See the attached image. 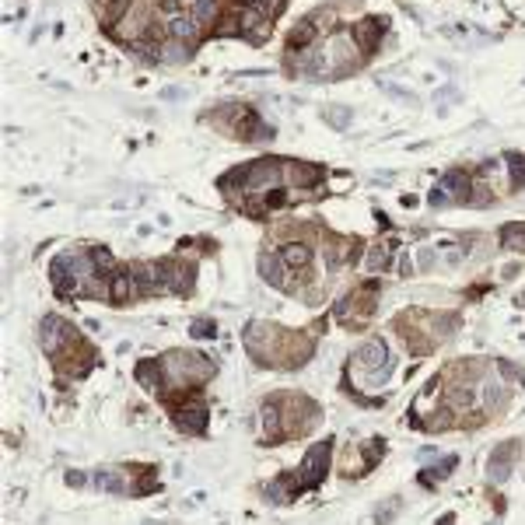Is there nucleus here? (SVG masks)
<instances>
[{
	"instance_id": "obj_3",
	"label": "nucleus",
	"mask_w": 525,
	"mask_h": 525,
	"mask_svg": "<svg viewBox=\"0 0 525 525\" xmlns=\"http://www.w3.org/2000/svg\"><path fill=\"white\" fill-rule=\"evenodd\" d=\"M316 354V336L312 333H301V329H284L281 347H277V368L284 371H294V368H305Z\"/></svg>"
},
{
	"instance_id": "obj_14",
	"label": "nucleus",
	"mask_w": 525,
	"mask_h": 525,
	"mask_svg": "<svg viewBox=\"0 0 525 525\" xmlns=\"http://www.w3.org/2000/svg\"><path fill=\"white\" fill-rule=\"evenodd\" d=\"M385 28H389V21H385V18H375V14L350 25V36H354V42H358V49H361L364 60L375 56V49H378V42H382V36H385Z\"/></svg>"
},
{
	"instance_id": "obj_34",
	"label": "nucleus",
	"mask_w": 525,
	"mask_h": 525,
	"mask_svg": "<svg viewBox=\"0 0 525 525\" xmlns=\"http://www.w3.org/2000/svg\"><path fill=\"white\" fill-rule=\"evenodd\" d=\"M323 116H326V123H333L336 130H343V126L350 123V109H347V105H329V109H323Z\"/></svg>"
},
{
	"instance_id": "obj_42",
	"label": "nucleus",
	"mask_w": 525,
	"mask_h": 525,
	"mask_svg": "<svg viewBox=\"0 0 525 525\" xmlns=\"http://www.w3.org/2000/svg\"><path fill=\"white\" fill-rule=\"evenodd\" d=\"M189 4H193V0H189Z\"/></svg>"
},
{
	"instance_id": "obj_8",
	"label": "nucleus",
	"mask_w": 525,
	"mask_h": 525,
	"mask_svg": "<svg viewBox=\"0 0 525 525\" xmlns=\"http://www.w3.org/2000/svg\"><path fill=\"white\" fill-rule=\"evenodd\" d=\"M323 239H326L323 252H326V259H329L333 270H340V266H354V263L361 259V249H364L361 239H350V235H329V232H326Z\"/></svg>"
},
{
	"instance_id": "obj_10",
	"label": "nucleus",
	"mask_w": 525,
	"mask_h": 525,
	"mask_svg": "<svg viewBox=\"0 0 525 525\" xmlns=\"http://www.w3.org/2000/svg\"><path fill=\"white\" fill-rule=\"evenodd\" d=\"M133 274V287H137V298H155V294H168V281H165L162 263H133L130 266Z\"/></svg>"
},
{
	"instance_id": "obj_30",
	"label": "nucleus",
	"mask_w": 525,
	"mask_h": 525,
	"mask_svg": "<svg viewBox=\"0 0 525 525\" xmlns=\"http://www.w3.org/2000/svg\"><path fill=\"white\" fill-rule=\"evenodd\" d=\"M452 427H459V413L452 406L431 410V417L424 420V431H431V435H442V431H452Z\"/></svg>"
},
{
	"instance_id": "obj_4",
	"label": "nucleus",
	"mask_w": 525,
	"mask_h": 525,
	"mask_svg": "<svg viewBox=\"0 0 525 525\" xmlns=\"http://www.w3.org/2000/svg\"><path fill=\"white\" fill-rule=\"evenodd\" d=\"M473 175L469 172H462V168H452V172H445L442 179H438V186L431 189V197L427 203L431 207H448V203H469L473 197Z\"/></svg>"
},
{
	"instance_id": "obj_12",
	"label": "nucleus",
	"mask_w": 525,
	"mask_h": 525,
	"mask_svg": "<svg viewBox=\"0 0 525 525\" xmlns=\"http://www.w3.org/2000/svg\"><path fill=\"white\" fill-rule=\"evenodd\" d=\"M382 452H385V445H382V438H371L368 445H361V448H347L343 452V477H364L371 466H375V459H382Z\"/></svg>"
},
{
	"instance_id": "obj_1",
	"label": "nucleus",
	"mask_w": 525,
	"mask_h": 525,
	"mask_svg": "<svg viewBox=\"0 0 525 525\" xmlns=\"http://www.w3.org/2000/svg\"><path fill=\"white\" fill-rule=\"evenodd\" d=\"M284 413V431L287 438H305L319 424V403L308 400L305 393H277Z\"/></svg>"
},
{
	"instance_id": "obj_24",
	"label": "nucleus",
	"mask_w": 525,
	"mask_h": 525,
	"mask_svg": "<svg viewBox=\"0 0 525 525\" xmlns=\"http://www.w3.org/2000/svg\"><path fill=\"white\" fill-rule=\"evenodd\" d=\"M91 487H95V490H105V494H116V497H123V494L133 490L123 469H95V473H91Z\"/></svg>"
},
{
	"instance_id": "obj_9",
	"label": "nucleus",
	"mask_w": 525,
	"mask_h": 525,
	"mask_svg": "<svg viewBox=\"0 0 525 525\" xmlns=\"http://www.w3.org/2000/svg\"><path fill=\"white\" fill-rule=\"evenodd\" d=\"M519 452H522V445L515 442V438H508V442L490 448V459H487V477H490V484H504V480L511 477Z\"/></svg>"
},
{
	"instance_id": "obj_5",
	"label": "nucleus",
	"mask_w": 525,
	"mask_h": 525,
	"mask_svg": "<svg viewBox=\"0 0 525 525\" xmlns=\"http://www.w3.org/2000/svg\"><path fill=\"white\" fill-rule=\"evenodd\" d=\"M329 455H333V438H323L319 445H312V448L305 452L301 466L294 469V477H298V487H301V490H316V487L323 484L326 469H329Z\"/></svg>"
},
{
	"instance_id": "obj_11",
	"label": "nucleus",
	"mask_w": 525,
	"mask_h": 525,
	"mask_svg": "<svg viewBox=\"0 0 525 525\" xmlns=\"http://www.w3.org/2000/svg\"><path fill=\"white\" fill-rule=\"evenodd\" d=\"M207 417H210V410L203 406L200 396H193L189 403L182 400V403L172 406V420H175V427L186 431V435H203V431H207Z\"/></svg>"
},
{
	"instance_id": "obj_31",
	"label": "nucleus",
	"mask_w": 525,
	"mask_h": 525,
	"mask_svg": "<svg viewBox=\"0 0 525 525\" xmlns=\"http://www.w3.org/2000/svg\"><path fill=\"white\" fill-rule=\"evenodd\" d=\"M501 245L508 252H525V224H504L501 228Z\"/></svg>"
},
{
	"instance_id": "obj_38",
	"label": "nucleus",
	"mask_w": 525,
	"mask_h": 525,
	"mask_svg": "<svg viewBox=\"0 0 525 525\" xmlns=\"http://www.w3.org/2000/svg\"><path fill=\"white\" fill-rule=\"evenodd\" d=\"M417 263H420V270H424V274H427V270H431V266H435V263H438V252H435V249H431V245H424V249H420V252H417Z\"/></svg>"
},
{
	"instance_id": "obj_37",
	"label": "nucleus",
	"mask_w": 525,
	"mask_h": 525,
	"mask_svg": "<svg viewBox=\"0 0 525 525\" xmlns=\"http://www.w3.org/2000/svg\"><path fill=\"white\" fill-rule=\"evenodd\" d=\"M189 336L193 340H214L217 336V326H214V319H197L193 329H189Z\"/></svg>"
},
{
	"instance_id": "obj_40",
	"label": "nucleus",
	"mask_w": 525,
	"mask_h": 525,
	"mask_svg": "<svg viewBox=\"0 0 525 525\" xmlns=\"http://www.w3.org/2000/svg\"><path fill=\"white\" fill-rule=\"evenodd\" d=\"M413 274V263H410V256H400V277H410Z\"/></svg>"
},
{
	"instance_id": "obj_2",
	"label": "nucleus",
	"mask_w": 525,
	"mask_h": 525,
	"mask_svg": "<svg viewBox=\"0 0 525 525\" xmlns=\"http://www.w3.org/2000/svg\"><path fill=\"white\" fill-rule=\"evenodd\" d=\"M284 329L274 323H249L242 333V347L245 354L256 364H266V368H277V347H281Z\"/></svg>"
},
{
	"instance_id": "obj_23",
	"label": "nucleus",
	"mask_w": 525,
	"mask_h": 525,
	"mask_svg": "<svg viewBox=\"0 0 525 525\" xmlns=\"http://www.w3.org/2000/svg\"><path fill=\"white\" fill-rule=\"evenodd\" d=\"M133 378H137V382H140V385H144L147 393H158V396H162V393H165V368H162V358H158V361H151V358H147V361H140L137 368H133Z\"/></svg>"
},
{
	"instance_id": "obj_33",
	"label": "nucleus",
	"mask_w": 525,
	"mask_h": 525,
	"mask_svg": "<svg viewBox=\"0 0 525 525\" xmlns=\"http://www.w3.org/2000/svg\"><path fill=\"white\" fill-rule=\"evenodd\" d=\"M400 511H403V501H400V497H389L385 504H378V511H375V525H393Z\"/></svg>"
},
{
	"instance_id": "obj_13",
	"label": "nucleus",
	"mask_w": 525,
	"mask_h": 525,
	"mask_svg": "<svg viewBox=\"0 0 525 525\" xmlns=\"http://www.w3.org/2000/svg\"><path fill=\"white\" fill-rule=\"evenodd\" d=\"M323 179H326L323 165L287 162V158H284V186H287V189H316Z\"/></svg>"
},
{
	"instance_id": "obj_28",
	"label": "nucleus",
	"mask_w": 525,
	"mask_h": 525,
	"mask_svg": "<svg viewBox=\"0 0 525 525\" xmlns=\"http://www.w3.org/2000/svg\"><path fill=\"white\" fill-rule=\"evenodd\" d=\"M396 249H400L396 239H389V242H375L371 249H368V270H371V274H382V270L389 266V259H393Z\"/></svg>"
},
{
	"instance_id": "obj_15",
	"label": "nucleus",
	"mask_w": 525,
	"mask_h": 525,
	"mask_svg": "<svg viewBox=\"0 0 525 525\" xmlns=\"http://www.w3.org/2000/svg\"><path fill=\"white\" fill-rule=\"evenodd\" d=\"M239 18H242V39L252 42V46H263V42L274 36V21L256 7V4H249V7H242L239 11Z\"/></svg>"
},
{
	"instance_id": "obj_27",
	"label": "nucleus",
	"mask_w": 525,
	"mask_h": 525,
	"mask_svg": "<svg viewBox=\"0 0 525 525\" xmlns=\"http://www.w3.org/2000/svg\"><path fill=\"white\" fill-rule=\"evenodd\" d=\"M130 298H137L133 274H130V270H120L116 277H109V301H113V305H126Z\"/></svg>"
},
{
	"instance_id": "obj_41",
	"label": "nucleus",
	"mask_w": 525,
	"mask_h": 525,
	"mask_svg": "<svg viewBox=\"0 0 525 525\" xmlns=\"http://www.w3.org/2000/svg\"><path fill=\"white\" fill-rule=\"evenodd\" d=\"M452 522H455V519H452V515H445V519H442V525H452Z\"/></svg>"
},
{
	"instance_id": "obj_7",
	"label": "nucleus",
	"mask_w": 525,
	"mask_h": 525,
	"mask_svg": "<svg viewBox=\"0 0 525 525\" xmlns=\"http://www.w3.org/2000/svg\"><path fill=\"white\" fill-rule=\"evenodd\" d=\"M158 263H162L165 281H168V294H193V287H197V263L193 259L165 256Z\"/></svg>"
},
{
	"instance_id": "obj_36",
	"label": "nucleus",
	"mask_w": 525,
	"mask_h": 525,
	"mask_svg": "<svg viewBox=\"0 0 525 525\" xmlns=\"http://www.w3.org/2000/svg\"><path fill=\"white\" fill-rule=\"evenodd\" d=\"M494 368L501 371V382H522L525 378V368H519L511 361H494Z\"/></svg>"
},
{
	"instance_id": "obj_16",
	"label": "nucleus",
	"mask_w": 525,
	"mask_h": 525,
	"mask_svg": "<svg viewBox=\"0 0 525 525\" xmlns=\"http://www.w3.org/2000/svg\"><path fill=\"white\" fill-rule=\"evenodd\" d=\"M259 420H263V438H266V445L287 442V431H284V413H281V396H277V393L259 406Z\"/></svg>"
},
{
	"instance_id": "obj_6",
	"label": "nucleus",
	"mask_w": 525,
	"mask_h": 525,
	"mask_svg": "<svg viewBox=\"0 0 525 525\" xmlns=\"http://www.w3.org/2000/svg\"><path fill=\"white\" fill-rule=\"evenodd\" d=\"M74 340H81V333L67 323L63 316H46L39 323V347H42V354H49V358L63 354Z\"/></svg>"
},
{
	"instance_id": "obj_29",
	"label": "nucleus",
	"mask_w": 525,
	"mask_h": 525,
	"mask_svg": "<svg viewBox=\"0 0 525 525\" xmlns=\"http://www.w3.org/2000/svg\"><path fill=\"white\" fill-rule=\"evenodd\" d=\"M207 39H242V18H239V11H224V18L210 28Z\"/></svg>"
},
{
	"instance_id": "obj_17",
	"label": "nucleus",
	"mask_w": 525,
	"mask_h": 525,
	"mask_svg": "<svg viewBox=\"0 0 525 525\" xmlns=\"http://www.w3.org/2000/svg\"><path fill=\"white\" fill-rule=\"evenodd\" d=\"M287 263L281 259V252H259V277L270 284V287H281V291H294V284L287 281Z\"/></svg>"
},
{
	"instance_id": "obj_22",
	"label": "nucleus",
	"mask_w": 525,
	"mask_h": 525,
	"mask_svg": "<svg viewBox=\"0 0 525 525\" xmlns=\"http://www.w3.org/2000/svg\"><path fill=\"white\" fill-rule=\"evenodd\" d=\"M186 11L193 14V21L200 25L207 36H210V28H214V25L224 18V4H221V0H193Z\"/></svg>"
},
{
	"instance_id": "obj_19",
	"label": "nucleus",
	"mask_w": 525,
	"mask_h": 525,
	"mask_svg": "<svg viewBox=\"0 0 525 525\" xmlns=\"http://www.w3.org/2000/svg\"><path fill=\"white\" fill-rule=\"evenodd\" d=\"M480 400H484V410H487V413L501 417V413L508 410V403H511L508 382H501V378H494V382H484V389H480Z\"/></svg>"
},
{
	"instance_id": "obj_20",
	"label": "nucleus",
	"mask_w": 525,
	"mask_h": 525,
	"mask_svg": "<svg viewBox=\"0 0 525 525\" xmlns=\"http://www.w3.org/2000/svg\"><path fill=\"white\" fill-rule=\"evenodd\" d=\"M319 39V25H316V18L308 14V18H301L294 28H291V36H287V53H301V49H312Z\"/></svg>"
},
{
	"instance_id": "obj_21",
	"label": "nucleus",
	"mask_w": 525,
	"mask_h": 525,
	"mask_svg": "<svg viewBox=\"0 0 525 525\" xmlns=\"http://www.w3.org/2000/svg\"><path fill=\"white\" fill-rule=\"evenodd\" d=\"M281 259L287 263V270H294V274H305V277H308V270H312V245L291 239V242L281 249Z\"/></svg>"
},
{
	"instance_id": "obj_32",
	"label": "nucleus",
	"mask_w": 525,
	"mask_h": 525,
	"mask_svg": "<svg viewBox=\"0 0 525 525\" xmlns=\"http://www.w3.org/2000/svg\"><path fill=\"white\" fill-rule=\"evenodd\" d=\"M455 466H459V459H455V455H445L438 466H431V469L420 477V484H424V487L438 484V480H445V477H452V469H455Z\"/></svg>"
},
{
	"instance_id": "obj_25",
	"label": "nucleus",
	"mask_w": 525,
	"mask_h": 525,
	"mask_svg": "<svg viewBox=\"0 0 525 525\" xmlns=\"http://www.w3.org/2000/svg\"><path fill=\"white\" fill-rule=\"evenodd\" d=\"M193 60V46L182 39H165L162 42V56H158V63L162 67H182V63H189Z\"/></svg>"
},
{
	"instance_id": "obj_35",
	"label": "nucleus",
	"mask_w": 525,
	"mask_h": 525,
	"mask_svg": "<svg viewBox=\"0 0 525 525\" xmlns=\"http://www.w3.org/2000/svg\"><path fill=\"white\" fill-rule=\"evenodd\" d=\"M508 168H511V186L522 189L525 186V158L522 155H508Z\"/></svg>"
},
{
	"instance_id": "obj_39",
	"label": "nucleus",
	"mask_w": 525,
	"mask_h": 525,
	"mask_svg": "<svg viewBox=\"0 0 525 525\" xmlns=\"http://www.w3.org/2000/svg\"><path fill=\"white\" fill-rule=\"evenodd\" d=\"M67 484H71V487H84V484H88V477L78 473V469H71V473H67Z\"/></svg>"
},
{
	"instance_id": "obj_26",
	"label": "nucleus",
	"mask_w": 525,
	"mask_h": 525,
	"mask_svg": "<svg viewBox=\"0 0 525 525\" xmlns=\"http://www.w3.org/2000/svg\"><path fill=\"white\" fill-rule=\"evenodd\" d=\"M88 259H91L95 274H98V277H105V281H109V277H116V274L123 270L120 263H116V256H113L105 245H88Z\"/></svg>"
},
{
	"instance_id": "obj_18",
	"label": "nucleus",
	"mask_w": 525,
	"mask_h": 525,
	"mask_svg": "<svg viewBox=\"0 0 525 525\" xmlns=\"http://www.w3.org/2000/svg\"><path fill=\"white\" fill-rule=\"evenodd\" d=\"M168 39H182V42H189V46H197V42L207 39V32H203L200 25L193 21V14H189V11H182V14L168 18Z\"/></svg>"
}]
</instances>
